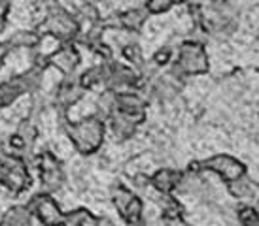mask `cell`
Returning a JSON list of instances; mask_svg holds the SVG:
<instances>
[{"mask_svg": "<svg viewBox=\"0 0 259 226\" xmlns=\"http://www.w3.org/2000/svg\"><path fill=\"white\" fill-rule=\"evenodd\" d=\"M44 6H46V17L36 27L38 36L40 38L51 36L57 42H61V45L74 43V40L79 34V28H81L78 17L65 10L57 0H44Z\"/></svg>", "mask_w": 259, "mask_h": 226, "instance_id": "obj_1", "label": "cell"}, {"mask_svg": "<svg viewBox=\"0 0 259 226\" xmlns=\"http://www.w3.org/2000/svg\"><path fill=\"white\" fill-rule=\"evenodd\" d=\"M65 134L70 140L72 147L78 151L79 155H93L104 143V136H106V123L97 113L83 117L79 121H65Z\"/></svg>", "mask_w": 259, "mask_h": 226, "instance_id": "obj_2", "label": "cell"}, {"mask_svg": "<svg viewBox=\"0 0 259 226\" xmlns=\"http://www.w3.org/2000/svg\"><path fill=\"white\" fill-rule=\"evenodd\" d=\"M32 185L30 166L8 151H0V187L12 196H21Z\"/></svg>", "mask_w": 259, "mask_h": 226, "instance_id": "obj_3", "label": "cell"}, {"mask_svg": "<svg viewBox=\"0 0 259 226\" xmlns=\"http://www.w3.org/2000/svg\"><path fill=\"white\" fill-rule=\"evenodd\" d=\"M34 168L38 170V179H40L42 192L53 196L55 192H59L65 187L66 174L65 168H63V162L51 153L50 149L38 151L36 158H34Z\"/></svg>", "mask_w": 259, "mask_h": 226, "instance_id": "obj_4", "label": "cell"}, {"mask_svg": "<svg viewBox=\"0 0 259 226\" xmlns=\"http://www.w3.org/2000/svg\"><path fill=\"white\" fill-rule=\"evenodd\" d=\"M25 207L30 211L32 219L40 226H63L65 222V211L57 204L55 196L46 194V192H36L27 200Z\"/></svg>", "mask_w": 259, "mask_h": 226, "instance_id": "obj_5", "label": "cell"}, {"mask_svg": "<svg viewBox=\"0 0 259 226\" xmlns=\"http://www.w3.org/2000/svg\"><path fill=\"white\" fill-rule=\"evenodd\" d=\"M110 198H112V204L117 209L119 217L125 220L127 226H140L144 224V219H142V211H144V204L138 194L127 189L125 185H115L112 192H110Z\"/></svg>", "mask_w": 259, "mask_h": 226, "instance_id": "obj_6", "label": "cell"}, {"mask_svg": "<svg viewBox=\"0 0 259 226\" xmlns=\"http://www.w3.org/2000/svg\"><path fill=\"white\" fill-rule=\"evenodd\" d=\"M176 70L182 76H193V74H202L208 70V59L206 53L199 43H184L180 47V55L176 61Z\"/></svg>", "mask_w": 259, "mask_h": 226, "instance_id": "obj_7", "label": "cell"}, {"mask_svg": "<svg viewBox=\"0 0 259 226\" xmlns=\"http://www.w3.org/2000/svg\"><path fill=\"white\" fill-rule=\"evenodd\" d=\"M83 89L78 85V76L74 78H63L61 79V83L57 85V89H55V94H53V106L55 109L61 113H66L74 104H78L81 96H83Z\"/></svg>", "mask_w": 259, "mask_h": 226, "instance_id": "obj_8", "label": "cell"}, {"mask_svg": "<svg viewBox=\"0 0 259 226\" xmlns=\"http://www.w3.org/2000/svg\"><path fill=\"white\" fill-rule=\"evenodd\" d=\"M48 64L50 68H57L63 78L76 76V68L79 66V53L74 43H63L59 45L57 51L48 55Z\"/></svg>", "mask_w": 259, "mask_h": 226, "instance_id": "obj_9", "label": "cell"}, {"mask_svg": "<svg viewBox=\"0 0 259 226\" xmlns=\"http://www.w3.org/2000/svg\"><path fill=\"white\" fill-rule=\"evenodd\" d=\"M144 119H140V117H133V115L114 111L104 123H106V128H110V132H112L115 141H125L135 136L138 125Z\"/></svg>", "mask_w": 259, "mask_h": 226, "instance_id": "obj_10", "label": "cell"}, {"mask_svg": "<svg viewBox=\"0 0 259 226\" xmlns=\"http://www.w3.org/2000/svg\"><path fill=\"white\" fill-rule=\"evenodd\" d=\"M202 166L206 170H214L218 174H222V176L225 177V179H229V181H235V179L244 176V166L240 162H237L235 158L225 156V155L214 156V158L206 160Z\"/></svg>", "mask_w": 259, "mask_h": 226, "instance_id": "obj_11", "label": "cell"}, {"mask_svg": "<svg viewBox=\"0 0 259 226\" xmlns=\"http://www.w3.org/2000/svg\"><path fill=\"white\" fill-rule=\"evenodd\" d=\"M180 183H182L180 172L170 170V168L157 170V172L150 177V185L155 189L157 194H170L176 187H180Z\"/></svg>", "mask_w": 259, "mask_h": 226, "instance_id": "obj_12", "label": "cell"}, {"mask_svg": "<svg viewBox=\"0 0 259 226\" xmlns=\"http://www.w3.org/2000/svg\"><path fill=\"white\" fill-rule=\"evenodd\" d=\"M0 226H36V220L32 219L25 205L17 204L4 211V215L0 217Z\"/></svg>", "mask_w": 259, "mask_h": 226, "instance_id": "obj_13", "label": "cell"}, {"mask_svg": "<svg viewBox=\"0 0 259 226\" xmlns=\"http://www.w3.org/2000/svg\"><path fill=\"white\" fill-rule=\"evenodd\" d=\"M42 70H38V68L32 66L30 70L12 78V81L17 85V89L21 91V94H32L34 96V94H38L40 87H42Z\"/></svg>", "mask_w": 259, "mask_h": 226, "instance_id": "obj_14", "label": "cell"}, {"mask_svg": "<svg viewBox=\"0 0 259 226\" xmlns=\"http://www.w3.org/2000/svg\"><path fill=\"white\" fill-rule=\"evenodd\" d=\"M148 12H146V8H135V10H127V12H123L119 14L117 17V23H119V27H123L125 30H131V32H138L140 27L146 23L148 19Z\"/></svg>", "mask_w": 259, "mask_h": 226, "instance_id": "obj_15", "label": "cell"}, {"mask_svg": "<svg viewBox=\"0 0 259 226\" xmlns=\"http://www.w3.org/2000/svg\"><path fill=\"white\" fill-rule=\"evenodd\" d=\"M78 85L83 91H93L97 87L104 85V64L93 66L89 70L81 72L78 76Z\"/></svg>", "mask_w": 259, "mask_h": 226, "instance_id": "obj_16", "label": "cell"}, {"mask_svg": "<svg viewBox=\"0 0 259 226\" xmlns=\"http://www.w3.org/2000/svg\"><path fill=\"white\" fill-rule=\"evenodd\" d=\"M6 42L12 49H17V47H27V49H30V47H36L38 43L42 42V38L38 36L36 30H15Z\"/></svg>", "mask_w": 259, "mask_h": 226, "instance_id": "obj_17", "label": "cell"}, {"mask_svg": "<svg viewBox=\"0 0 259 226\" xmlns=\"http://www.w3.org/2000/svg\"><path fill=\"white\" fill-rule=\"evenodd\" d=\"M123 56H125L131 64H135V66H142V51H140V47H138L137 43H129V45H125V47H123Z\"/></svg>", "mask_w": 259, "mask_h": 226, "instance_id": "obj_18", "label": "cell"}, {"mask_svg": "<svg viewBox=\"0 0 259 226\" xmlns=\"http://www.w3.org/2000/svg\"><path fill=\"white\" fill-rule=\"evenodd\" d=\"M176 0H148L146 2V12L148 14H163L170 10Z\"/></svg>", "mask_w": 259, "mask_h": 226, "instance_id": "obj_19", "label": "cell"}, {"mask_svg": "<svg viewBox=\"0 0 259 226\" xmlns=\"http://www.w3.org/2000/svg\"><path fill=\"white\" fill-rule=\"evenodd\" d=\"M8 14H10V2L0 0V32H4L8 25Z\"/></svg>", "mask_w": 259, "mask_h": 226, "instance_id": "obj_20", "label": "cell"}, {"mask_svg": "<svg viewBox=\"0 0 259 226\" xmlns=\"http://www.w3.org/2000/svg\"><path fill=\"white\" fill-rule=\"evenodd\" d=\"M10 53H12V47L8 45V42H0V61H4Z\"/></svg>", "mask_w": 259, "mask_h": 226, "instance_id": "obj_21", "label": "cell"}, {"mask_svg": "<svg viewBox=\"0 0 259 226\" xmlns=\"http://www.w3.org/2000/svg\"><path fill=\"white\" fill-rule=\"evenodd\" d=\"M85 4H93V2H97V0H83Z\"/></svg>", "mask_w": 259, "mask_h": 226, "instance_id": "obj_22", "label": "cell"}, {"mask_svg": "<svg viewBox=\"0 0 259 226\" xmlns=\"http://www.w3.org/2000/svg\"><path fill=\"white\" fill-rule=\"evenodd\" d=\"M2 66H4V61H0V70H2Z\"/></svg>", "mask_w": 259, "mask_h": 226, "instance_id": "obj_23", "label": "cell"}, {"mask_svg": "<svg viewBox=\"0 0 259 226\" xmlns=\"http://www.w3.org/2000/svg\"><path fill=\"white\" fill-rule=\"evenodd\" d=\"M4 2H10V4H12V0H4Z\"/></svg>", "mask_w": 259, "mask_h": 226, "instance_id": "obj_24", "label": "cell"}]
</instances>
